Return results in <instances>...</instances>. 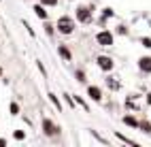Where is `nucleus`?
<instances>
[{"instance_id": "nucleus-1", "label": "nucleus", "mask_w": 151, "mask_h": 147, "mask_svg": "<svg viewBox=\"0 0 151 147\" xmlns=\"http://www.w3.org/2000/svg\"><path fill=\"white\" fill-rule=\"evenodd\" d=\"M75 28H77V19L70 17V15H60L58 22H55V30L64 36H70L75 32Z\"/></svg>"}, {"instance_id": "nucleus-2", "label": "nucleus", "mask_w": 151, "mask_h": 147, "mask_svg": "<svg viewBox=\"0 0 151 147\" xmlns=\"http://www.w3.org/2000/svg\"><path fill=\"white\" fill-rule=\"evenodd\" d=\"M41 128H43V134L45 136H49V139H53V136H58L60 134V126H55V122L51 120V117H47V115H43L41 117Z\"/></svg>"}, {"instance_id": "nucleus-3", "label": "nucleus", "mask_w": 151, "mask_h": 147, "mask_svg": "<svg viewBox=\"0 0 151 147\" xmlns=\"http://www.w3.org/2000/svg\"><path fill=\"white\" fill-rule=\"evenodd\" d=\"M75 19L79 24H83V26H87V24H92L94 22V9H89V6H77V13H75Z\"/></svg>"}, {"instance_id": "nucleus-4", "label": "nucleus", "mask_w": 151, "mask_h": 147, "mask_svg": "<svg viewBox=\"0 0 151 147\" xmlns=\"http://www.w3.org/2000/svg\"><path fill=\"white\" fill-rule=\"evenodd\" d=\"M96 43L100 45V47H111L115 43V34L111 32V30H100V32H96Z\"/></svg>"}, {"instance_id": "nucleus-5", "label": "nucleus", "mask_w": 151, "mask_h": 147, "mask_svg": "<svg viewBox=\"0 0 151 147\" xmlns=\"http://www.w3.org/2000/svg\"><path fill=\"white\" fill-rule=\"evenodd\" d=\"M96 66L100 71H104V73H111L115 68V62H113L111 55H96Z\"/></svg>"}, {"instance_id": "nucleus-6", "label": "nucleus", "mask_w": 151, "mask_h": 147, "mask_svg": "<svg viewBox=\"0 0 151 147\" xmlns=\"http://www.w3.org/2000/svg\"><path fill=\"white\" fill-rule=\"evenodd\" d=\"M87 98L94 102H102V87L98 85H87Z\"/></svg>"}, {"instance_id": "nucleus-7", "label": "nucleus", "mask_w": 151, "mask_h": 147, "mask_svg": "<svg viewBox=\"0 0 151 147\" xmlns=\"http://www.w3.org/2000/svg\"><path fill=\"white\" fill-rule=\"evenodd\" d=\"M58 55L62 58L64 62H73V51H70L66 45H58Z\"/></svg>"}, {"instance_id": "nucleus-8", "label": "nucleus", "mask_w": 151, "mask_h": 147, "mask_svg": "<svg viewBox=\"0 0 151 147\" xmlns=\"http://www.w3.org/2000/svg\"><path fill=\"white\" fill-rule=\"evenodd\" d=\"M138 68L143 73H147V75H151V55H143L138 60Z\"/></svg>"}, {"instance_id": "nucleus-9", "label": "nucleus", "mask_w": 151, "mask_h": 147, "mask_svg": "<svg viewBox=\"0 0 151 147\" xmlns=\"http://www.w3.org/2000/svg\"><path fill=\"white\" fill-rule=\"evenodd\" d=\"M32 11L36 13V17H38V19H43V22H47V11H45V6H43L41 2H38V4H34V6H32Z\"/></svg>"}, {"instance_id": "nucleus-10", "label": "nucleus", "mask_w": 151, "mask_h": 147, "mask_svg": "<svg viewBox=\"0 0 151 147\" xmlns=\"http://www.w3.org/2000/svg\"><path fill=\"white\" fill-rule=\"evenodd\" d=\"M124 124L130 126V128H138V120L134 115H124Z\"/></svg>"}, {"instance_id": "nucleus-11", "label": "nucleus", "mask_w": 151, "mask_h": 147, "mask_svg": "<svg viewBox=\"0 0 151 147\" xmlns=\"http://www.w3.org/2000/svg\"><path fill=\"white\" fill-rule=\"evenodd\" d=\"M138 128L143 130V132H147V134H151V122L149 120H140L138 122Z\"/></svg>"}, {"instance_id": "nucleus-12", "label": "nucleus", "mask_w": 151, "mask_h": 147, "mask_svg": "<svg viewBox=\"0 0 151 147\" xmlns=\"http://www.w3.org/2000/svg\"><path fill=\"white\" fill-rule=\"evenodd\" d=\"M75 79H77L79 83H85V81H87V77H85V71H83V68H77V71H75Z\"/></svg>"}, {"instance_id": "nucleus-13", "label": "nucleus", "mask_w": 151, "mask_h": 147, "mask_svg": "<svg viewBox=\"0 0 151 147\" xmlns=\"http://www.w3.org/2000/svg\"><path fill=\"white\" fill-rule=\"evenodd\" d=\"M47 96H49V100L53 102V107H55V109H58V111H62V102H60V98H58V96H55L53 92H49Z\"/></svg>"}, {"instance_id": "nucleus-14", "label": "nucleus", "mask_w": 151, "mask_h": 147, "mask_svg": "<svg viewBox=\"0 0 151 147\" xmlns=\"http://www.w3.org/2000/svg\"><path fill=\"white\" fill-rule=\"evenodd\" d=\"M9 111H11V115H19V104L13 100V102H9Z\"/></svg>"}, {"instance_id": "nucleus-15", "label": "nucleus", "mask_w": 151, "mask_h": 147, "mask_svg": "<svg viewBox=\"0 0 151 147\" xmlns=\"http://www.w3.org/2000/svg\"><path fill=\"white\" fill-rule=\"evenodd\" d=\"M106 85L111 87V90H119V87H122V85H119V83L113 79V77H109V79H106Z\"/></svg>"}, {"instance_id": "nucleus-16", "label": "nucleus", "mask_w": 151, "mask_h": 147, "mask_svg": "<svg viewBox=\"0 0 151 147\" xmlns=\"http://www.w3.org/2000/svg\"><path fill=\"white\" fill-rule=\"evenodd\" d=\"M13 139H15V141H24V139H26V132H24V130H15V132H13Z\"/></svg>"}, {"instance_id": "nucleus-17", "label": "nucleus", "mask_w": 151, "mask_h": 147, "mask_svg": "<svg viewBox=\"0 0 151 147\" xmlns=\"http://www.w3.org/2000/svg\"><path fill=\"white\" fill-rule=\"evenodd\" d=\"M38 2H41L43 6H58L60 0H38Z\"/></svg>"}, {"instance_id": "nucleus-18", "label": "nucleus", "mask_w": 151, "mask_h": 147, "mask_svg": "<svg viewBox=\"0 0 151 147\" xmlns=\"http://www.w3.org/2000/svg\"><path fill=\"white\" fill-rule=\"evenodd\" d=\"M45 30H47L49 36H53V32H58V30H55V26H51V24H45Z\"/></svg>"}, {"instance_id": "nucleus-19", "label": "nucleus", "mask_w": 151, "mask_h": 147, "mask_svg": "<svg viewBox=\"0 0 151 147\" xmlns=\"http://www.w3.org/2000/svg\"><path fill=\"white\" fill-rule=\"evenodd\" d=\"M140 43H143V47L149 49V47H151V38H149V36H143V38H140Z\"/></svg>"}, {"instance_id": "nucleus-20", "label": "nucleus", "mask_w": 151, "mask_h": 147, "mask_svg": "<svg viewBox=\"0 0 151 147\" xmlns=\"http://www.w3.org/2000/svg\"><path fill=\"white\" fill-rule=\"evenodd\" d=\"M2 75H4V68H2V66H0V77H2Z\"/></svg>"}, {"instance_id": "nucleus-21", "label": "nucleus", "mask_w": 151, "mask_h": 147, "mask_svg": "<svg viewBox=\"0 0 151 147\" xmlns=\"http://www.w3.org/2000/svg\"><path fill=\"white\" fill-rule=\"evenodd\" d=\"M147 102H149V104H151V94H149V98H147Z\"/></svg>"}]
</instances>
